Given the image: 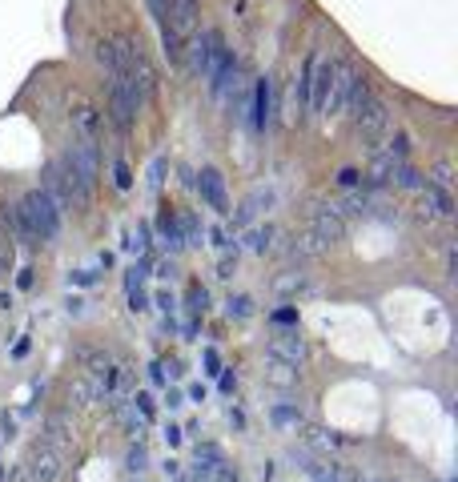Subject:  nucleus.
Returning a JSON list of instances; mask_svg holds the SVG:
<instances>
[{"label":"nucleus","instance_id":"obj_20","mask_svg":"<svg viewBox=\"0 0 458 482\" xmlns=\"http://www.w3.org/2000/svg\"><path fill=\"white\" fill-rule=\"evenodd\" d=\"M177 221H181V245H201V225H197V217H193V213H181Z\"/></svg>","mask_w":458,"mask_h":482},{"label":"nucleus","instance_id":"obj_33","mask_svg":"<svg viewBox=\"0 0 458 482\" xmlns=\"http://www.w3.org/2000/svg\"><path fill=\"white\" fill-rule=\"evenodd\" d=\"M69 281H72V285H92L97 274H92V270H77V274H69Z\"/></svg>","mask_w":458,"mask_h":482},{"label":"nucleus","instance_id":"obj_29","mask_svg":"<svg viewBox=\"0 0 458 482\" xmlns=\"http://www.w3.org/2000/svg\"><path fill=\"white\" fill-rule=\"evenodd\" d=\"M358 181H362V173H358V169H342V173H338V185H342V189H354Z\"/></svg>","mask_w":458,"mask_h":482},{"label":"nucleus","instance_id":"obj_5","mask_svg":"<svg viewBox=\"0 0 458 482\" xmlns=\"http://www.w3.org/2000/svg\"><path fill=\"white\" fill-rule=\"evenodd\" d=\"M334 72H338V61H321L314 52V65H310V113H326V101H330V89H334Z\"/></svg>","mask_w":458,"mask_h":482},{"label":"nucleus","instance_id":"obj_40","mask_svg":"<svg viewBox=\"0 0 458 482\" xmlns=\"http://www.w3.org/2000/svg\"><path fill=\"white\" fill-rule=\"evenodd\" d=\"M189 398L193 402H206V386H189Z\"/></svg>","mask_w":458,"mask_h":482},{"label":"nucleus","instance_id":"obj_14","mask_svg":"<svg viewBox=\"0 0 458 482\" xmlns=\"http://www.w3.org/2000/svg\"><path fill=\"white\" fill-rule=\"evenodd\" d=\"M261 205H266V209L274 205V189H253L250 197H246V201H241V209H237V213H233V225H250L253 217H257V213H261Z\"/></svg>","mask_w":458,"mask_h":482},{"label":"nucleus","instance_id":"obj_36","mask_svg":"<svg viewBox=\"0 0 458 482\" xmlns=\"http://www.w3.org/2000/svg\"><path fill=\"white\" fill-rule=\"evenodd\" d=\"M217 378H221V394H233V386H237V374H226V370H221Z\"/></svg>","mask_w":458,"mask_h":482},{"label":"nucleus","instance_id":"obj_15","mask_svg":"<svg viewBox=\"0 0 458 482\" xmlns=\"http://www.w3.org/2000/svg\"><path fill=\"white\" fill-rule=\"evenodd\" d=\"M157 237H161V245H165L169 253L185 250V245H181V221H177V213H169V209H165V213L157 217Z\"/></svg>","mask_w":458,"mask_h":482},{"label":"nucleus","instance_id":"obj_22","mask_svg":"<svg viewBox=\"0 0 458 482\" xmlns=\"http://www.w3.org/2000/svg\"><path fill=\"white\" fill-rule=\"evenodd\" d=\"M266 378H270L274 386H294V382H298V370H294V366H277V362H270Z\"/></svg>","mask_w":458,"mask_h":482},{"label":"nucleus","instance_id":"obj_41","mask_svg":"<svg viewBox=\"0 0 458 482\" xmlns=\"http://www.w3.org/2000/svg\"><path fill=\"white\" fill-rule=\"evenodd\" d=\"M157 305L165 310V314H169V310H173V298H169V294H157Z\"/></svg>","mask_w":458,"mask_h":482},{"label":"nucleus","instance_id":"obj_34","mask_svg":"<svg viewBox=\"0 0 458 482\" xmlns=\"http://www.w3.org/2000/svg\"><path fill=\"white\" fill-rule=\"evenodd\" d=\"M181 438H185V430H181V426H173V422L165 426V442H169V446H181Z\"/></svg>","mask_w":458,"mask_h":482},{"label":"nucleus","instance_id":"obj_4","mask_svg":"<svg viewBox=\"0 0 458 482\" xmlns=\"http://www.w3.org/2000/svg\"><path fill=\"white\" fill-rule=\"evenodd\" d=\"M177 41L193 37V24H197V0H165L161 4V17H157Z\"/></svg>","mask_w":458,"mask_h":482},{"label":"nucleus","instance_id":"obj_26","mask_svg":"<svg viewBox=\"0 0 458 482\" xmlns=\"http://www.w3.org/2000/svg\"><path fill=\"white\" fill-rule=\"evenodd\" d=\"M113 181H117V189H129V185H133V169H129V161H117V165H113Z\"/></svg>","mask_w":458,"mask_h":482},{"label":"nucleus","instance_id":"obj_2","mask_svg":"<svg viewBox=\"0 0 458 482\" xmlns=\"http://www.w3.org/2000/svg\"><path fill=\"white\" fill-rule=\"evenodd\" d=\"M17 230H21L28 241H52L57 230H61V205L48 197L45 189L24 193L21 205H17Z\"/></svg>","mask_w":458,"mask_h":482},{"label":"nucleus","instance_id":"obj_17","mask_svg":"<svg viewBox=\"0 0 458 482\" xmlns=\"http://www.w3.org/2000/svg\"><path fill=\"white\" fill-rule=\"evenodd\" d=\"M246 250L250 253H270L274 250V225H253L246 233Z\"/></svg>","mask_w":458,"mask_h":482},{"label":"nucleus","instance_id":"obj_28","mask_svg":"<svg viewBox=\"0 0 458 482\" xmlns=\"http://www.w3.org/2000/svg\"><path fill=\"white\" fill-rule=\"evenodd\" d=\"M133 410H137L141 418H149V414H153V398H149V394L141 390L137 398H133Z\"/></svg>","mask_w":458,"mask_h":482},{"label":"nucleus","instance_id":"obj_31","mask_svg":"<svg viewBox=\"0 0 458 482\" xmlns=\"http://www.w3.org/2000/svg\"><path fill=\"white\" fill-rule=\"evenodd\" d=\"M72 398H77V406H85V402L92 398V386L89 382H77V386H72Z\"/></svg>","mask_w":458,"mask_h":482},{"label":"nucleus","instance_id":"obj_35","mask_svg":"<svg viewBox=\"0 0 458 482\" xmlns=\"http://www.w3.org/2000/svg\"><path fill=\"white\" fill-rule=\"evenodd\" d=\"M165 406H169V410L185 406V394H181V390H169V394H165Z\"/></svg>","mask_w":458,"mask_h":482},{"label":"nucleus","instance_id":"obj_27","mask_svg":"<svg viewBox=\"0 0 458 482\" xmlns=\"http://www.w3.org/2000/svg\"><path fill=\"white\" fill-rule=\"evenodd\" d=\"M129 310H133V314H145V310H149V294H145V290H129Z\"/></svg>","mask_w":458,"mask_h":482},{"label":"nucleus","instance_id":"obj_23","mask_svg":"<svg viewBox=\"0 0 458 482\" xmlns=\"http://www.w3.org/2000/svg\"><path fill=\"white\" fill-rule=\"evenodd\" d=\"M274 290L281 294V298H290V294H306V290H310V281H306V277H277Z\"/></svg>","mask_w":458,"mask_h":482},{"label":"nucleus","instance_id":"obj_7","mask_svg":"<svg viewBox=\"0 0 458 482\" xmlns=\"http://www.w3.org/2000/svg\"><path fill=\"white\" fill-rule=\"evenodd\" d=\"M137 101L129 97V89L125 85H117V81H109V121H113L121 133H129L133 129V121H137Z\"/></svg>","mask_w":458,"mask_h":482},{"label":"nucleus","instance_id":"obj_19","mask_svg":"<svg viewBox=\"0 0 458 482\" xmlns=\"http://www.w3.org/2000/svg\"><path fill=\"white\" fill-rule=\"evenodd\" d=\"M226 314H229V318H237V321L253 318V298H246V294H233V298L226 301Z\"/></svg>","mask_w":458,"mask_h":482},{"label":"nucleus","instance_id":"obj_44","mask_svg":"<svg viewBox=\"0 0 458 482\" xmlns=\"http://www.w3.org/2000/svg\"><path fill=\"white\" fill-rule=\"evenodd\" d=\"M374 482H398V479H374Z\"/></svg>","mask_w":458,"mask_h":482},{"label":"nucleus","instance_id":"obj_18","mask_svg":"<svg viewBox=\"0 0 458 482\" xmlns=\"http://www.w3.org/2000/svg\"><path fill=\"white\" fill-rule=\"evenodd\" d=\"M125 470H129L133 479H141V474L149 470V450H145V442H133V446H129V454H125Z\"/></svg>","mask_w":458,"mask_h":482},{"label":"nucleus","instance_id":"obj_13","mask_svg":"<svg viewBox=\"0 0 458 482\" xmlns=\"http://www.w3.org/2000/svg\"><path fill=\"white\" fill-rule=\"evenodd\" d=\"M418 193H422V205H426V213H430V217H442V221H446V217L455 213V201H450V193H446L442 185L422 181V185H418Z\"/></svg>","mask_w":458,"mask_h":482},{"label":"nucleus","instance_id":"obj_42","mask_svg":"<svg viewBox=\"0 0 458 482\" xmlns=\"http://www.w3.org/2000/svg\"><path fill=\"white\" fill-rule=\"evenodd\" d=\"M161 4H165V0H153V12H157V17H161Z\"/></svg>","mask_w":458,"mask_h":482},{"label":"nucleus","instance_id":"obj_30","mask_svg":"<svg viewBox=\"0 0 458 482\" xmlns=\"http://www.w3.org/2000/svg\"><path fill=\"white\" fill-rule=\"evenodd\" d=\"M233 265H237V253H226L217 261V277H233Z\"/></svg>","mask_w":458,"mask_h":482},{"label":"nucleus","instance_id":"obj_10","mask_svg":"<svg viewBox=\"0 0 458 482\" xmlns=\"http://www.w3.org/2000/svg\"><path fill=\"white\" fill-rule=\"evenodd\" d=\"M354 85H358V72L350 69L346 61H338L334 89H330V101H326V113H346V105H350V97H354Z\"/></svg>","mask_w":458,"mask_h":482},{"label":"nucleus","instance_id":"obj_32","mask_svg":"<svg viewBox=\"0 0 458 482\" xmlns=\"http://www.w3.org/2000/svg\"><path fill=\"white\" fill-rule=\"evenodd\" d=\"M77 125H81V129H97V109H81V113H77Z\"/></svg>","mask_w":458,"mask_h":482},{"label":"nucleus","instance_id":"obj_8","mask_svg":"<svg viewBox=\"0 0 458 482\" xmlns=\"http://www.w3.org/2000/svg\"><path fill=\"white\" fill-rule=\"evenodd\" d=\"M342 233H346V221H342V213H338V205L318 209V213H314V230H310V237H314V245H318V250L334 245Z\"/></svg>","mask_w":458,"mask_h":482},{"label":"nucleus","instance_id":"obj_45","mask_svg":"<svg viewBox=\"0 0 458 482\" xmlns=\"http://www.w3.org/2000/svg\"><path fill=\"white\" fill-rule=\"evenodd\" d=\"M133 482H145V479H133Z\"/></svg>","mask_w":458,"mask_h":482},{"label":"nucleus","instance_id":"obj_21","mask_svg":"<svg viewBox=\"0 0 458 482\" xmlns=\"http://www.w3.org/2000/svg\"><path fill=\"white\" fill-rule=\"evenodd\" d=\"M185 298H189V314H193V318H201V314L209 310V290L206 285H189Z\"/></svg>","mask_w":458,"mask_h":482},{"label":"nucleus","instance_id":"obj_16","mask_svg":"<svg viewBox=\"0 0 458 482\" xmlns=\"http://www.w3.org/2000/svg\"><path fill=\"white\" fill-rule=\"evenodd\" d=\"M270 422H274L277 430H298L301 410L294 402H274V406H270Z\"/></svg>","mask_w":458,"mask_h":482},{"label":"nucleus","instance_id":"obj_11","mask_svg":"<svg viewBox=\"0 0 458 482\" xmlns=\"http://www.w3.org/2000/svg\"><path fill=\"white\" fill-rule=\"evenodd\" d=\"M270 113H274V85H270V77H261L253 85V101H250V121L257 133L270 125Z\"/></svg>","mask_w":458,"mask_h":482},{"label":"nucleus","instance_id":"obj_12","mask_svg":"<svg viewBox=\"0 0 458 482\" xmlns=\"http://www.w3.org/2000/svg\"><path fill=\"white\" fill-rule=\"evenodd\" d=\"M28 479L32 482H57L61 479V454H52L45 446H37L32 450V459H28Z\"/></svg>","mask_w":458,"mask_h":482},{"label":"nucleus","instance_id":"obj_1","mask_svg":"<svg viewBox=\"0 0 458 482\" xmlns=\"http://www.w3.org/2000/svg\"><path fill=\"white\" fill-rule=\"evenodd\" d=\"M97 177H101L97 145L92 141H77V145L65 149V157L52 161L45 169V193L52 201H69L72 209H81V205H89Z\"/></svg>","mask_w":458,"mask_h":482},{"label":"nucleus","instance_id":"obj_24","mask_svg":"<svg viewBox=\"0 0 458 482\" xmlns=\"http://www.w3.org/2000/svg\"><path fill=\"white\" fill-rule=\"evenodd\" d=\"M201 366H206L209 378H217V374H221V354H217L213 345H206V350H201Z\"/></svg>","mask_w":458,"mask_h":482},{"label":"nucleus","instance_id":"obj_46","mask_svg":"<svg viewBox=\"0 0 458 482\" xmlns=\"http://www.w3.org/2000/svg\"><path fill=\"white\" fill-rule=\"evenodd\" d=\"M24 482H32V479H24Z\"/></svg>","mask_w":458,"mask_h":482},{"label":"nucleus","instance_id":"obj_43","mask_svg":"<svg viewBox=\"0 0 458 482\" xmlns=\"http://www.w3.org/2000/svg\"><path fill=\"white\" fill-rule=\"evenodd\" d=\"M173 482H193V479H189V474H177V479H173Z\"/></svg>","mask_w":458,"mask_h":482},{"label":"nucleus","instance_id":"obj_25","mask_svg":"<svg viewBox=\"0 0 458 482\" xmlns=\"http://www.w3.org/2000/svg\"><path fill=\"white\" fill-rule=\"evenodd\" d=\"M274 325H281V330H298V310H294V305L274 310Z\"/></svg>","mask_w":458,"mask_h":482},{"label":"nucleus","instance_id":"obj_39","mask_svg":"<svg viewBox=\"0 0 458 482\" xmlns=\"http://www.w3.org/2000/svg\"><path fill=\"white\" fill-rule=\"evenodd\" d=\"M209 237H213V245H229V233L226 230H213Z\"/></svg>","mask_w":458,"mask_h":482},{"label":"nucleus","instance_id":"obj_6","mask_svg":"<svg viewBox=\"0 0 458 482\" xmlns=\"http://www.w3.org/2000/svg\"><path fill=\"white\" fill-rule=\"evenodd\" d=\"M270 362H277V366H294L298 370L301 362H306V342H301L298 330H277L274 338H270Z\"/></svg>","mask_w":458,"mask_h":482},{"label":"nucleus","instance_id":"obj_37","mask_svg":"<svg viewBox=\"0 0 458 482\" xmlns=\"http://www.w3.org/2000/svg\"><path fill=\"white\" fill-rule=\"evenodd\" d=\"M149 378L153 382H165V362H149Z\"/></svg>","mask_w":458,"mask_h":482},{"label":"nucleus","instance_id":"obj_3","mask_svg":"<svg viewBox=\"0 0 458 482\" xmlns=\"http://www.w3.org/2000/svg\"><path fill=\"white\" fill-rule=\"evenodd\" d=\"M350 113H354V129L362 133L366 141H378L382 133L390 129V109L382 97H374L366 85V77H358V85H354V97H350V105H346Z\"/></svg>","mask_w":458,"mask_h":482},{"label":"nucleus","instance_id":"obj_9","mask_svg":"<svg viewBox=\"0 0 458 482\" xmlns=\"http://www.w3.org/2000/svg\"><path fill=\"white\" fill-rule=\"evenodd\" d=\"M197 189H201V197H206L209 209H217L221 217L233 213V209H229V193H226V177H221L217 169H201V173H197Z\"/></svg>","mask_w":458,"mask_h":482},{"label":"nucleus","instance_id":"obj_38","mask_svg":"<svg viewBox=\"0 0 458 482\" xmlns=\"http://www.w3.org/2000/svg\"><path fill=\"white\" fill-rule=\"evenodd\" d=\"M69 314H72V318H81V314H85V301H81V298H69Z\"/></svg>","mask_w":458,"mask_h":482}]
</instances>
